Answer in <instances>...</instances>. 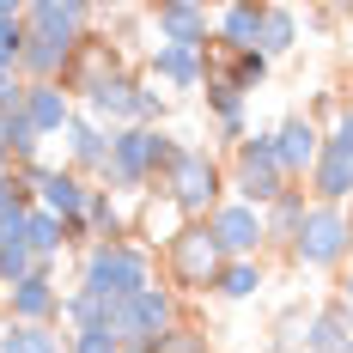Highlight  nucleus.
I'll return each mask as SVG.
<instances>
[{
    "label": "nucleus",
    "instance_id": "nucleus-5",
    "mask_svg": "<svg viewBox=\"0 0 353 353\" xmlns=\"http://www.w3.org/2000/svg\"><path fill=\"white\" fill-rule=\"evenodd\" d=\"M286 189V171H281V159H274V141H268V128H256L244 146H232L225 152V195L232 201H244V208H274Z\"/></svg>",
    "mask_w": 353,
    "mask_h": 353
},
{
    "label": "nucleus",
    "instance_id": "nucleus-36",
    "mask_svg": "<svg viewBox=\"0 0 353 353\" xmlns=\"http://www.w3.org/2000/svg\"><path fill=\"white\" fill-rule=\"evenodd\" d=\"M347 116H353V92H347Z\"/></svg>",
    "mask_w": 353,
    "mask_h": 353
},
{
    "label": "nucleus",
    "instance_id": "nucleus-35",
    "mask_svg": "<svg viewBox=\"0 0 353 353\" xmlns=\"http://www.w3.org/2000/svg\"><path fill=\"white\" fill-rule=\"evenodd\" d=\"M6 171H12V159H6V146H0V176H6Z\"/></svg>",
    "mask_w": 353,
    "mask_h": 353
},
{
    "label": "nucleus",
    "instance_id": "nucleus-21",
    "mask_svg": "<svg viewBox=\"0 0 353 353\" xmlns=\"http://www.w3.org/2000/svg\"><path fill=\"white\" fill-rule=\"evenodd\" d=\"M256 49H262L268 61L299 55V49H305V12H299V6H281V0H268V6H262V37H256Z\"/></svg>",
    "mask_w": 353,
    "mask_h": 353
},
{
    "label": "nucleus",
    "instance_id": "nucleus-29",
    "mask_svg": "<svg viewBox=\"0 0 353 353\" xmlns=\"http://www.w3.org/2000/svg\"><path fill=\"white\" fill-rule=\"evenodd\" d=\"M0 353H73L61 329H31V323H6Z\"/></svg>",
    "mask_w": 353,
    "mask_h": 353
},
{
    "label": "nucleus",
    "instance_id": "nucleus-6",
    "mask_svg": "<svg viewBox=\"0 0 353 353\" xmlns=\"http://www.w3.org/2000/svg\"><path fill=\"white\" fill-rule=\"evenodd\" d=\"M219 268H225V256H219V244L208 238V219H189L171 244L159 250V274H165V286H176L183 299H213Z\"/></svg>",
    "mask_w": 353,
    "mask_h": 353
},
{
    "label": "nucleus",
    "instance_id": "nucleus-28",
    "mask_svg": "<svg viewBox=\"0 0 353 353\" xmlns=\"http://www.w3.org/2000/svg\"><path fill=\"white\" fill-rule=\"evenodd\" d=\"M25 61V0H0V73H19Z\"/></svg>",
    "mask_w": 353,
    "mask_h": 353
},
{
    "label": "nucleus",
    "instance_id": "nucleus-10",
    "mask_svg": "<svg viewBox=\"0 0 353 353\" xmlns=\"http://www.w3.org/2000/svg\"><path fill=\"white\" fill-rule=\"evenodd\" d=\"M19 176H25V189H31V201H37L43 213H55L61 225H73V219L85 213V201H92V189H98L92 176L68 171V165H49V159L31 165V171H19Z\"/></svg>",
    "mask_w": 353,
    "mask_h": 353
},
{
    "label": "nucleus",
    "instance_id": "nucleus-14",
    "mask_svg": "<svg viewBox=\"0 0 353 353\" xmlns=\"http://www.w3.org/2000/svg\"><path fill=\"white\" fill-rule=\"evenodd\" d=\"M268 141H274V159H281L286 183H305V176L317 171V159H323V128L305 116V110L281 116V122L268 128Z\"/></svg>",
    "mask_w": 353,
    "mask_h": 353
},
{
    "label": "nucleus",
    "instance_id": "nucleus-16",
    "mask_svg": "<svg viewBox=\"0 0 353 353\" xmlns=\"http://www.w3.org/2000/svg\"><path fill=\"white\" fill-rule=\"evenodd\" d=\"M134 98H141V68H128V73H116V79H104L85 104H79V116H92L98 128H134Z\"/></svg>",
    "mask_w": 353,
    "mask_h": 353
},
{
    "label": "nucleus",
    "instance_id": "nucleus-37",
    "mask_svg": "<svg viewBox=\"0 0 353 353\" xmlns=\"http://www.w3.org/2000/svg\"><path fill=\"white\" fill-rule=\"evenodd\" d=\"M0 335H6V317H0Z\"/></svg>",
    "mask_w": 353,
    "mask_h": 353
},
{
    "label": "nucleus",
    "instance_id": "nucleus-20",
    "mask_svg": "<svg viewBox=\"0 0 353 353\" xmlns=\"http://www.w3.org/2000/svg\"><path fill=\"white\" fill-rule=\"evenodd\" d=\"M79 116L68 92H61V79H49V85H25V122H31L43 141H55V134H68V122Z\"/></svg>",
    "mask_w": 353,
    "mask_h": 353
},
{
    "label": "nucleus",
    "instance_id": "nucleus-32",
    "mask_svg": "<svg viewBox=\"0 0 353 353\" xmlns=\"http://www.w3.org/2000/svg\"><path fill=\"white\" fill-rule=\"evenodd\" d=\"M68 347L73 353H122L110 329H68Z\"/></svg>",
    "mask_w": 353,
    "mask_h": 353
},
{
    "label": "nucleus",
    "instance_id": "nucleus-26",
    "mask_svg": "<svg viewBox=\"0 0 353 353\" xmlns=\"http://www.w3.org/2000/svg\"><path fill=\"white\" fill-rule=\"evenodd\" d=\"M25 238H31V256L37 262H61V250H68V225L55 219V213H43V208H31L25 213Z\"/></svg>",
    "mask_w": 353,
    "mask_h": 353
},
{
    "label": "nucleus",
    "instance_id": "nucleus-1",
    "mask_svg": "<svg viewBox=\"0 0 353 353\" xmlns=\"http://www.w3.org/2000/svg\"><path fill=\"white\" fill-rule=\"evenodd\" d=\"M159 256L141 244V238H122V244H92L79 250V274L73 286L85 292V299H98V305H128V299H141L146 286H159Z\"/></svg>",
    "mask_w": 353,
    "mask_h": 353
},
{
    "label": "nucleus",
    "instance_id": "nucleus-30",
    "mask_svg": "<svg viewBox=\"0 0 353 353\" xmlns=\"http://www.w3.org/2000/svg\"><path fill=\"white\" fill-rule=\"evenodd\" d=\"M305 323H311V299H292V305H281V311H274V323H268L274 353H299V341H305Z\"/></svg>",
    "mask_w": 353,
    "mask_h": 353
},
{
    "label": "nucleus",
    "instance_id": "nucleus-19",
    "mask_svg": "<svg viewBox=\"0 0 353 353\" xmlns=\"http://www.w3.org/2000/svg\"><path fill=\"white\" fill-rule=\"evenodd\" d=\"M299 353H353V311L341 299H317L311 305V323H305Z\"/></svg>",
    "mask_w": 353,
    "mask_h": 353
},
{
    "label": "nucleus",
    "instance_id": "nucleus-11",
    "mask_svg": "<svg viewBox=\"0 0 353 353\" xmlns=\"http://www.w3.org/2000/svg\"><path fill=\"white\" fill-rule=\"evenodd\" d=\"M208 238L219 244V256L225 262H262L268 256V232H262V213L244 208V201H219V208L208 213Z\"/></svg>",
    "mask_w": 353,
    "mask_h": 353
},
{
    "label": "nucleus",
    "instance_id": "nucleus-31",
    "mask_svg": "<svg viewBox=\"0 0 353 353\" xmlns=\"http://www.w3.org/2000/svg\"><path fill=\"white\" fill-rule=\"evenodd\" d=\"M152 353H213V335H208L195 317H189V323H176V329H171V335H165Z\"/></svg>",
    "mask_w": 353,
    "mask_h": 353
},
{
    "label": "nucleus",
    "instance_id": "nucleus-33",
    "mask_svg": "<svg viewBox=\"0 0 353 353\" xmlns=\"http://www.w3.org/2000/svg\"><path fill=\"white\" fill-rule=\"evenodd\" d=\"M25 85H31L25 73H0V116H19L25 110Z\"/></svg>",
    "mask_w": 353,
    "mask_h": 353
},
{
    "label": "nucleus",
    "instance_id": "nucleus-17",
    "mask_svg": "<svg viewBox=\"0 0 353 353\" xmlns=\"http://www.w3.org/2000/svg\"><path fill=\"white\" fill-rule=\"evenodd\" d=\"M262 6L268 0H232L213 6V55H250L262 37Z\"/></svg>",
    "mask_w": 353,
    "mask_h": 353
},
{
    "label": "nucleus",
    "instance_id": "nucleus-3",
    "mask_svg": "<svg viewBox=\"0 0 353 353\" xmlns=\"http://www.w3.org/2000/svg\"><path fill=\"white\" fill-rule=\"evenodd\" d=\"M159 195L171 201L183 219H208L219 201H225V152L201 141H183L171 159V171L159 176Z\"/></svg>",
    "mask_w": 353,
    "mask_h": 353
},
{
    "label": "nucleus",
    "instance_id": "nucleus-9",
    "mask_svg": "<svg viewBox=\"0 0 353 353\" xmlns=\"http://www.w3.org/2000/svg\"><path fill=\"white\" fill-rule=\"evenodd\" d=\"M61 299H68L61 262H55V268L43 262V268L25 274L12 292H0V317L6 323H31V329H61Z\"/></svg>",
    "mask_w": 353,
    "mask_h": 353
},
{
    "label": "nucleus",
    "instance_id": "nucleus-4",
    "mask_svg": "<svg viewBox=\"0 0 353 353\" xmlns=\"http://www.w3.org/2000/svg\"><path fill=\"white\" fill-rule=\"evenodd\" d=\"M176 323H189V305H183V292L165 286V281L146 286L141 299H128V305H110V335H116L122 353H152Z\"/></svg>",
    "mask_w": 353,
    "mask_h": 353
},
{
    "label": "nucleus",
    "instance_id": "nucleus-39",
    "mask_svg": "<svg viewBox=\"0 0 353 353\" xmlns=\"http://www.w3.org/2000/svg\"><path fill=\"white\" fill-rule=\"evenodd\" d=\"M347 311H353V305H347Z\"/></svg>",
    "mask_w": 353,
    "mask_h": 353
},
{
    "label": "nucleus",
    "instance_id": "nucleus-34",
    "mask_svg": "<svg viewBox=\"0 0 353 353\" xmlns=\"http://www.w3.org/2000/svg\"><path fill=\"white\" fill-rule=\"evenodd\" d=\"M335 299H341V305H353V262L335 274Z\"/></svg>",
    "mask_w": 353,
    "mask_h": 353
},
{
    "label": "nucleus",
    "instance_id": "nucleus-38",
    "mask_svg": "<svg viewBox=\"0 0 353 353\" xmlns=\"http://www.w3.org/2000/svg\"><path fill=\"white\" fill-rule=\"evenodd\" d=\"M0 225H6V219H0Z\"/></svg>",
    "mask_w": 353,
    "mask_h": 353
},
{
    "label": "nucleus",
    "instance_id": "nucleus-7",
    "mask_svg": "<svg viewBox=\"0 0 353 353\" xmlns=\"http://www.w3.org/2000/svg\"><path fill=\"white\" fill-rule=\"evenodd\" d=\"M286 262L299 274H341L353 262V208H317L311 201L305 232H299V244L286 250Z\"/></svg>",
    "mask_w": 353,
    "mask_h": 353
},
{
    "label": "nucleus",
    "instance_id": "nucleus-23",
    "mask_svg": "<svg viewBox=\"0 0 353 353\" xmlns=\"http://www.w3.org/2000/svg\"><path fill=\"white\" fill-rule=\"evenodd\" d=\"M183 225H189V219H183V213H176L171 201L159 195V189L134 201V238H141V244L152 250V256H159V250L171 244V238H176V232H183Z\"/></svg>",
    "mask_w": 353,
    "mask_h": 353
},
{
    "label": "nucleus",
    "instance_id": "nucleus-24",
    "mask_svg": "<svg viewBox=\"0 0 353 353\" xmlns=\"http://www.w3.org/2000/svg\"><path fill=\"white\" fill-rule=\"evenodd\" d=\"M43 262L31 256V238H25V213H12L6 225H0V292H12V286L37 274Z\"/></svg>",
    "mask_w": 353,
    "mask_h": 353
},
{
    "label": "nucleus",
    "instance_id": "nucleus-22",
    "mask_svg": "<svg viewBox=\"0 0 353 353\" xmlns=\"http://www.w3.org/2000/svg\"><path fill=\"white\" fill-rule=\"evenodd\" d=\"M305 213H311V195H305V183H292L274 208H262V232H268V250H292L299 244V232H305Z\"/></svg>",
    "mask_w": 353,
    "mask_h": 353
},
{
    "label": "nucleus",
    "instance_id": "nucleus-25",
    "mask_svg": "<svg viewBox=\"0 0 353 353\" xmlns=\"http://www.w3.org/2000/svg\"><path fill=\"white\" fill-rule=\"evenodd\" d=\"M262 286H268V262H225L219 281H213V299L219 305H250V299H262Z\"/></svg>",
    "mask_w": 353,
    "mask_h": 353
},
{
    "label": "nucleus",
    "instance_id": "nucleus-8",
    "mask_svg": "<svg viewBox=\"0 0 353 353\" xmlns=\"http://www.w3.org/2000/svg\"><path fill=\"white\" fill-rule=\"evenodd\" d=\"M305 195L317 208H353V116L341 110V122L323 128V159L305 176Z\"/></svg>",
    "mask_w": 353,
    "mask_h": 353
},
{
    "label": "nucleus",
    "instance_id": "nucleus-13",
    "mask_svg": "<svg viewBox=\"0 0 353 353\" xmlns=\"http://www.w3.org/2000/svg\"><path fill=\"white\" fill-rule=\"evenodd\" d=\"M141 73L165 92V98H201V85H208V49H171V43H152Z\"/></svg>",
    "mask_w": 353,
    "mask_h": 353
},
{
    "label": "nucleus",
    "instance_id": "nucleus-12",
    "mask_svg": "<svg viewBox=\"0 0 353 353\" xmlns=\"http://www.w3.org/2000/svg\"><path fill=\"white\" fill-rule=\"evenodd\" d=\"M128 68H134V61H128V55H122V49H116L104 31H92L79 49H73L68 73H61V92H68L73 104H85V98H92L104 79H116V73H128Z\"/></svg>",
    "mask_w": 353,
    "mask_h": 353
},
{
    "label": "nucleus",
    "instance_id": "nucleus-27",
    "mask_svg": "<svg viewBox=\"0 0 353 353\" xmlns=\"http://www.w3.org/2000/svg\"><path fill=\"white\" fill-rule=\"evenodd\" d=\"M195 104L208 110V128H213V122H238V116H250V98L232 85V79H219V73H208V85H201Z\"/></svg>",
    "mask_w": 353,
    "mask_h": 353
},
{
    "label": "nucleus",
    "instance_id": "nucleus-18",
    "mask_svg": "<svg viewBox=\"0 0 353 353\" xmlns=\"http://www.w3.org/2000/svg\"><path fill=\"white\" fill-rule=\"evenodd\" d=\"M61 165L98 183V176H104V165H110V128H98L92 116H73L68 134H61Z\"/></svg>",
    "mask_w": 353,
    "mask_h": 353
},
{
    "label": "nucleus",
    "instance_id": "nucleus-2",
    "mask_svg": "<svg viewBox=\"0 0 353 353\" xmlns=\"http://www.w3.org/2000/svg\"><path fill=\"white\" fill-rule=\"evenodd\" d=\"M176 146H183L176 128H116L110 134V165H104L98 183L116 189L122 201H141V195L159 189V176L171 171Z\"/></svg>",
    "mask_w": 353,
    "mask_h": 353
},
{
    "label": "nucleus",
    "instance_id": "nucleus-15",
    "mask_svg": "<svg viewBox=\"0 0 353 353\" xmlns=\"http://www.w3.org/2000/svg\"><path fill=\"white\" fill-rule=\"evenodd\" d=\"M152 43H171V49H213V12L195 0H165L146 12Z\"/></svg>",
    "mask_w": 353,
    "mask_h": 353
}]
</instances>
